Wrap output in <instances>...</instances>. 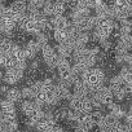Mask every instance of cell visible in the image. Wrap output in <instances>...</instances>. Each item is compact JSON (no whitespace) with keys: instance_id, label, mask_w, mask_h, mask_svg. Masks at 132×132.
Segmentation results:
<instances>
[{"instance_id":"6da1fadb","label":"cell","mask_w":132,"mask_h":132,"mask_svg":"<svg viewBox=\"0 0 132 132\" xmlns=\"http://www.w3.org/2000/svg\"><path fill=\"white\" fill-rule=\"evenodd\" d=\"M25 77V74L17 69H7L4 70V79L3 83L7 86H14L17 84L20 80H22Z\"/></svg>"},{"instance_id":"7a4b0ae2","label":"cell","mask_w":132,"mask_h":132,"mask_svg":"<svg viewBox=\"0 0 132 132\" xmlns=\"http://www.w3.org/2000/svg\"><path fill=\"white\" fill-rule=\"evenodd\" d=\"M104 106H109L110 104H113V102H115L114 101V95H113V92L109 89V87H106V86H102L95 95H93Z\"/></svg>"},{"instance_id":"3957f363","label":"cell","mask_w":132,"mask_h":132,"mask_svg":"<svg viewBox=\"0 0 132 132\" xmlns=\"http://www.w3.org/2000/svg\"><path fill=\"white\" fill-rule=\"evenodd\" d=\"M40 51H42V48L35 39H30L23 47V53H25L26 60H31V61L36 57L38 52H40Z\"/></svg>"},{"instance_id":"277c9868","label":"cell","mask_w":132,"mask_h":132,"mask_svg":"<svg viewBox=\"0 0 132 132\" xmlns=\"http://www.w3.org/2000/svg\"><path fill=\"white\" fill-rule=\"evenodd\" d=\"M38 109H42L34 100H23L22 102H21V111H22V114L25 115V117H30L35 110H38Z\"/></svg>"},{"instance_id":"5b68a950","label":"cell","mask_w":132,"mask_h":132,"mask_svg":"<svg viewBox=\"0 0 132 132\" xmlns=\"http://www.w3.org/2000/svg\"><path fill=\"white\" fill-rule=\"evenodd\" d=\"M56 92L60 96L61 100H70L73 97V92L69 87H66L61 80H58V83H56Z\"/></svg>"},{"instance_id":"8992f818","label":"cell","mask_w":132,"mask_h":132,"mask_svg":"<svg viewBox=\"0 0 132 132\" xmlns=\"http://www.w3.org/2000/svg\"><path fill=\"white\" fill-rule=\"evenodd\" d=\"M71 92H73L74 96H79V97H87L88 93H89L87 84H84L80 79L74 83V86L71 87Z\"/></svg>"},{"instance_id":"52a82bcc","label":"cell","mask_w":132,"mask_h":132,"mask_svg":"<svg viewBox=\"0 0 132 132\" xmlns=\"http://www.w3.org/2000/svg\"><path fill=\"white\" fill-rule=\"evenodd\" d=\"M106 108H108L109 113H110L113 117H115L118 120H119V119H124V117H126V114H127V111H126L118 102H113V104H110V105L106 106Z\"/></svg>"},{"instance_id":"ba28073f","label":"cell","mask_w":132,"mask_h":132,"mask_svg":"<svg viewBox=\"0 0 132 132\" xmlns=\"http://www.w3.org/2000/svg\"><path fill=\"white\" fill-rule=\"evenodd\" d=\"M52 21L54 23V30H65L70 25V20L68 16H60V17H52Z\"/></svg>"},{"instance_id":"9c48e42d","label":"cell","mask_w":132,"mask_h":132,"mask_svg":"<svg viewBox=\"0 0 132 132\" xmlns=\"http://www.w3.org/2000/svg\"><path fill=\"white\" fill-rule=\"evenodd\" d=\"M5 98L13 104H17L22 100V95H21V89L16 88V87H12L9 88V91L5 93Z\"/></svg>"},{"instance_id":"30bf717a","label":"cell","mask_w":132,"mask_h":132,"mask_svg":"<svg viewBox=\"0 0 132 132\" xmlns=\"http://www.w3.org/2000/svg\"><path fill=\"white\" fill-rule=\"evenodd\" d=\"M83 98L84 97H79V96H74L69 100V109L77 113H80L83 109Z\"/></svg>"},{"instance_id":"8fae6325","label":"cell","mask_w":132,"mask_h":132,"mask_svg":"<svg viewBox=\"0 0 132 132\" xmlns=\"http://www.w3.org/2000/svg\"><path fill=\"white\" fill-rule=\"evenodd\" d=\"M57 126V123L54 122V120H48V119H43L40 123H38L36 124V127H35V129H36V132H49L52 128H54Z\"/></svg>"},{"instance_id":"7c38bea8","label":"cell","mask_w":132,"mask_h":132,"mask_svg":"<svg viewBox=\"0 0 132 132\" xmlns=\"http://www.w3.org/2000/svg\"><path fill=\"white\" fill-rule=\"evenodd\" d=\"M52 35H53V39L57 42V44H63L70 39V34L66 29L65 30H54Z\"/></svg>"},{"instance_id":"4fadbf2b","label":"cell","mask_w":132,"mask_h":132,"mask_svg":"<svg viewBox=\"0 0 132 132\" xmlns=\"http://www.w3.org/2000/svg\"><path fill=\"white\" fill-rule=\"evenodd\" d=\"M13 47H14L13 40L7 39V38H2V42H0V53L2 54H11Z\"/></svg>"},{"instance_id":"5bb4252c","label":"cell","mask_w":132,"mask_h":132,"mask_svg":"<svg viewBox=\"0 0 132 132\" xmlns=\"http://www.w3.org/2000/svg\"><path fill=\"white\" fill-rule=\"evenodd\" d=\"M68 111H69V109L65 108V106H60V108H57L56 110H53L54 122H56V123H60V122L66 120V118H68Z\"/></svg>"},{"instance_id":"9a60e30c","label":"cell","mask_w":132,"mask_h":132,"mask_svg":"<svg viewBox=\"0 0 132 132\" xmlns=\"http://www.w3.org/2000/svg\"><path fill=\"white\" fill-rule=\"evenodd\" d=\"M11 56L13 58H16L18 62L20 61H26V57H25V53H23V47H21L16 43H14V47H13L12 52H11Z\"/></svg>"},{"instance_id":"2e32d148","label":"cell","mask_w":132,"mask_h":132,"mask_svg":"<svg viewBox=\"0 0 132 132\" xmlns=\"http://www.w3.org/2000/svg\"><path fill=\"white\" fill-rule=\"evenodd\" d=\"M9 8L13 11V13H21L25 14L27 12V3L25 2H14L9 5Z\"/></svg>"},{"instance_id":"e0dca14e","label":"cell","mask_w":132,"mask_h":132,"mask_svg":"<svg viewBox=\"0 0 132 132\" xmlns=\"http://www.w3.org/2000/svg\"><path fill=\"white\" fill-rule=\"evenodd\" d=\"M0 110L3 113H16V104L8 101L7 98L0 100Z\"/></svg>"},{"instance_id":"ac0fdd59","label":"cell","mask_w":132,"mask_h":132,"mask_svg":"<svg viewBox=\"0 0 132 132\" xmlns=\"http://www.w3.org/2000/svg\"><path fill=\"white\" fill-rule=\"evenodd\" d=\"M65 12H66V4H65V2H54V12H53V17L65 16Z\"/></svg>"},{"instance_id":"d6986e66","label":"cell","mask_w":132,"mask_h":132,"mask_svg":"<svg viewBox=\"0 0 132 132\" xmlns=\"http://www.w3.org/2000/svg\"><path fill=\"white\" fill-rule=\"evenodd\" d=\"M89 117H91V122H92L95 126H97V124H100V123L104 120L105 114H104V111H100V110H93L92 113H89Z\"/></svg>"},{"instance_id":"ffe728a7","label":"cell","mask_w":132,"mask_h":132,"mask_svg":"<svg viewBox=\"0 0 132 132\" xmlns=\"http://www.w3.org/2000/svg\"><path fill=\"white\" fill-rule=\"evenodd\" d=\"M53 12H54V2H45V4L42 9L43 16H45L47 18L53 17Z\"/></svg>"},{"instance_id":"44dd1931","label":"cell","mask_w":132,"mask_h":132,"mask_svg":"<svg viewBox=\"0 0 132 132\" xmlns=\"http://www.w3.org/2000/svg\"><path fill=\"white\" fill-rule=\"evenodd\" d=\"M21 95H22V98L23 100H35V93L32 92V89L27 86V87H23L21 89Z\"/></svg>"},{"instance_id":"7402d4cb","label":"cell","mask_w":132,"mask_h":132,"mask_svg":"<svg viewBox=\"0 0 132 132\" xmlns=\"http://www.w3.org/2000/svg\"><path fill=\"white\" fill-rule=\"evenodd\" d=\"M95 109H93V104H92V100H91V97H84L83 98V109H82V111H84V113H92Z\"/></svg>"},{"instance_id":"603a6c76","label":"cell","mask_w":132,"mask_h":132,"mask_svg":"<svg viewBox=\"0 0 132 132\" xmlns=\"http://www.w3.org/2000/svg\"><path fill=\"white\" fill-rule=\"evenodd\" d=\"M114 95V101H123V100H126V97H127V91H126V88H124V86L120 88V89H118L115 93H113Z\"/></svg>"},{"instance_id":"cb8c5ba5","label":"cell","mask_w":132,"mask_h":132,"mask_svg":"<svg viewBox=\"0 0 132 132\" xmlns=\"http://www.w3.org/2000/svg\"><path fill=\"white\" fill-rule=\"evenodd\" d=\"M30 88L32 89V92L36 95V93H39L40 91H43V82L42 80H39V79H36L31 86H30Z\"/></svg>"},{"instance_id":"d4e9b609","label":"cell","mask_w":132,"mask_h":132,"mask_svg":"<svg viewBox=\"0 0 132 132\" xmlns=\"http://www.w3.org/2000/svg\"><path fill=\"white\" fill-rule=\"evenodd\" d=\"M124 63L128 68H132V54H131V52L124 54Z\"/></svg>"},{"instance_id":"484cf974","label":"cell","mask_w":132,"mask_h":132,"mask_svg":"<svg viewBox=\"0 0 132 132\" xmlns=\"http://www.w3.org/2000/svg\"><path fill=\"white\" fill-rule=\"evenodd\" d=\"M124 120H126V124H132V113L131 111H127V114L124 117Z\"/></svg>"},{"instance_id":"4316f807","label":"cell","mask_w":132,"mask_h":132,"mask_svg":"<svg viewBox=\"0 0 132 132\" xmlns=\"http://www.w3.org/2000/svg\"><path fill=\"white\" fill-rule=\"evenodd\" d=\"M8 91H9V87H8L7 84L3 83L2 86H0V93H7Z\"/></svg>"},{"instance_id":"83f0119b","label":"cell","mask_w":132,"mask_h":132,"mask_svg":"<svg viewBox=\"0 0 132 132\" xmlns=\"http://www.w3.org/2000/svg\"><path fill=\"white\" fill-rule=\"evenodd\" d=\"M49 132H65V129L61 127V126H56L54 128H52Z\"/></svg>"},{"instance_id":"f1b7e54d","label":"cell","mask_w":132,"mask_h":132,"mask_svg":"<svg viewBox=\"0 0 132 132\" xmlns=\"http://www.w3.org/2000/svg\"><path fill=\"white\" fill-rule=\"evenodd\" d=\"M100 132H114V128H111V127H105V128H101V129H98Z\"/></svg>"},{"instance_id":"f546056e","label":"cell","mask_w":132,"mask_h":132,"mask_svg":"<svg viewBox=\"0 0 132 132\" xmlns=\"http://www.w3.org/2000/svg\"><path fill=\"white\" fill-rule=\"evenodd\" d=\"M73 132H88V131H86L83 127H80V126H78L75 129H73Z\"/></svg>"},{"instance_id":"4dcf8cb0","label":"cell","mask_w":132,"mask_h":132,"mask_svg":"<svg viewBox=\"0 0 132 132\" xmlns=\"http://www.w3.org/2000/svg\"><path fill=\"white\" fill-rule=\"evenodd\" d=\"M114 132H124V129H123L122 124H120L119 127H115V128H114Z\"/></svg>"},{"instance_id":"1f68e13d","label":"cell","mask_w":132,"mask_h":132,"mask_svg":"<svg viewBox=\"0 0 132 132\" xmlns=\"http://www.w3.org/2000/svg\"><path fill=\"white\" fill-rule=\"evenodd\" d=\"M131 54H132V49H131Z\"/></svg>"},{"instance_id":"d6a6232c","label":"cell","mask_w":132,"mask_h":132,"mask_svg":"<svg viewBox=\"0 0 132 132\" xmlns=\"http://www.w3.org/2000/svg\"><path fill=\"white\" fill-rule=\"evenodd\" d=\"M131 95H132V91H131Z\"/></svg>"}]
</instances>
